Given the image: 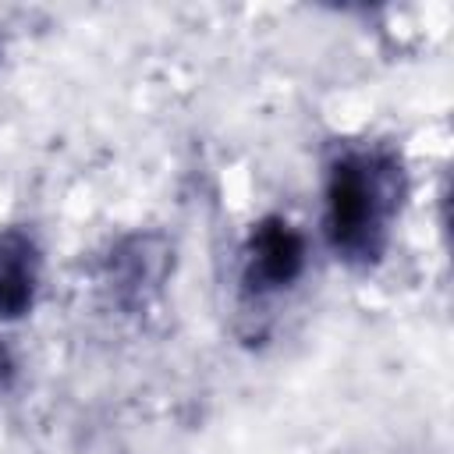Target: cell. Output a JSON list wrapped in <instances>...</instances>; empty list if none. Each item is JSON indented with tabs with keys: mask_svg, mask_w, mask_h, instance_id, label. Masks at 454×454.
<instances>
[{
	"mask_svg": "<svg viewBox=\"0 0 454 454\" xmlns=\"http://www.w3.org/2000/svg\"><path fill=\"white\" fill-rule=\"evenodd\" d=\"M43 284V248L32 231L0 227V319H21L35 309Z\"/></svg>",
	"mask_w": 454,
	"mask_h": 454,
	"instance_id": "277c9868",
	"label": "cell"
},
{
	"mask_svg": "<svg viewBox=\"0 0 454 454\" xmlns=\"http://www.w3.org/2000/svg\"><path fill=\"white\" fill-rule=\"evenodd\" d=\"M174 252L163 234L156 231H135L110 245V252L99 262V287L110 305L121 312H142L153 305V298L163 291L170 273Z\"/></svg>",
	"mask_w": 454,
	"mask_h": 454,
	"instance_id": "3957f363",
	"label": "cell"
},
{
	"mask_svg": "<svg viewBox=\"0 0 454 454\" xmlns=\"http://www.w3.org/2000/svg\"><path fill=\"white\" fill-rule=\"evenodd\" d=\"M309 262L305 234L280 213H270L252 223L241 245V294L245 298H277L291 291Z\"/></svg>",
	"mask_w": 454,
	"mask_h": 454,
	"instance_id": "7a4b0ae2",
	"label": "cell"
},
{
	"mask_svg": "<svg viewBox=\"0 0 454 454\" xmlns=\"http://www.w3.org/2000/svg\"><path fill=\"white\" fill-rule=\"evenodd\" d=\"M404 195L408 174L397 149L383 142H340L323 174V234L333 255L351 270L380 266Z\"/></svg>",
	"mask_w": 454,
	"mask_h": 454,
	"instance_id": "6da1fadb",
	"label": "cell"
}]
</instances>
